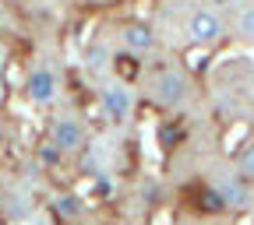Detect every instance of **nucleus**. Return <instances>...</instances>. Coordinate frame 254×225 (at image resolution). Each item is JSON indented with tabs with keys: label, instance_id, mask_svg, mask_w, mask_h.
Returning a JSON list of instances; mask_svg holds the SVG:
<instances>
[{
	"label": "nucleus",
	"instance_id": "nucleus-11",
	"mask_svg": "<svg viewBox=\"0 0 254 225\" xmlns=\"http://www.w3.org/2000/svg\"><path fill=\"white\" fill-rule=\"evenodd\" d=\"M53 215H57V218H78V215H81V201H78L74 194H64V197L53 201Z\"/></svg>",
	"mask_w": 254,
	"mask_h": 225
},
{
	"label": "nucleus",
	"instance_id": "nucleus-12",
	"mask_svg": "<svg viewBox=\"0 0 254 225\" xmlns=\"http://www.w3.org/2000/svg\"><path fill=\"white\" fill-rule=\"evenodd\" d=\"M208 225H230V222H208Z\"/></svg>",
	"mask_w": 254,
	"mask_h": 225
},
{
	"label": "nucleus",
	"instance_id": "nucleus-5",
	"mask_svg": "<svg viewBox=\"0 0 254 225\" xmlns=\"http://www.w3.org/2000/svg\"><path fill=\"white\" fill-rule=\"evenodd\" d=\"M46 134H50L53 151H60V155L81 151V148H85V137H88V134H85V123H81L74 113H57V116H50Z\"/></svg>",
	"mask_w": 254,
	"mask_h": 225
},
{
	"label": "nucleus",
	"instance_id": "nucleus-4",
	"mask_svg": "<svg viewBox=\"0 0 254 225\" xmlns=\"http://www.w3.org/2000/svg\"><path fill=\"white\" fill-rule=\"evenodd\" d=\"M99 113L110 120V123H127L134 113V91L127 81L120 78H106L99 85Z\"/></svg>",
	"mask_w": 254,
	"mask_h": 225
},
{
	"label": "nucleus",
	"instance_id": "nucleus-1",
	"mask_svg": "<svg viewBox=\"0 0 254 225\" xmlns=\"http://www.w3.org/2000/svg\"><path fill=\"white\" fill-rule=\"evenodd\" d=\"M148 95H152L155 106H163L170 113H180V109L190 106V99H194V81H190V74L184 67L166 63V67H159L148 78Z\"/></svg>",
	"mask_w": 254,
	"mask_h": 225
},
{
	"label": "nucleus",
	"instance_id": "nucleus-3",
	"mask_svg": "<svg viewBox=\"0 0 254 225\" xmlns=\"http://www.w3.org/2000/svg\"><path fill=\"white\" fill-rule=\"evenodd\" d=\"M208 190H212V201H215V204L233 208V211H247V208L254 204V186H251L247 180H240L233 169H219V173H212Z\"/></svg>",
	"mask_w": 254,
	"mask_h": 225
},
{
	"label": "nucleus",
	"instance_id": "nucleus-10",
	"mask_svg": "<svg viewBox=\"0 0 254 225\" xmlns=\"http://www.w3.org/2000/svg\"><path fill=\"white\" fill-rule=\"evenodd\" d=\"M233 173L254 186V141H247V144L237 151V158H233Z\"/></svg>",
	"mask_w": 254,
	"mask_h": 225
},
{
	"label": "nucleus",
	"instance_id": "nucleus-9",
	"mask_svg": "<svg viewBox=\"0 0 254 225\" xmlns=\"http://www.w3.org/2000/svg\"><path fill=\"white\" fill-rule=\"evenodd\" d=\"M226 28H233V36L240 43H254V4H237Z\"/></svg>",
	"mask_w": 254,
	"mask_h": 225
},
{
	"label": "nucleus",
	"instance_id": "nucleus-7",
	"mask_svg": "<svg viewBox=\"0 0 254 225\" xmlns=\"http://www.w3.org/2000/svg\"><path fill=\"white\" fill-rule=\"evenodd\" d=\"M25 99L32 106H50L57 99V74L50 63H32L25 78Z\"/></svg>",
	"mask_w": 254,
	"mask_h": 225
},
{
	"label": "nucleus",
	"instance_id": "nucleus-6",
	"mask_svg": "<svg viewBox=\"0 0 254 225\" xmlns=\"http://www.w3.org/2000/svg\"><path fill=\"white\" fill-rule=\"evenodd\" d=\"M117 39H120V46L127 49V53H134V56H148V53H155L159 49V32H155V25L152 21H124L120 25V32H117Z\"/></svg>",
	"mask_w": 254,
	"mask_h": 225
},
{
	"label": "nucleus",
	"instance_id": "nucleus-2",
	"mask_svg": "<svg viewBox=\"0 0 254 225\" xmlns=\"http://www.w3.org/2000/svg\"><path fill=\"white\" fill-rule=\"evenodd\" d=\"M184 36H187L190 46L208 49V46H215V43L226 39V36H230V28H226V18H222L219 7H212V4H198V7H190V11L184 14Z\"/></svg>",
	"mask_w": 254,
	"mask_h": 225
},
{
	"label": "nucleus",
	"instance_id": "nucleus-8",
	"mask_svg": "<svg viewBox=\"0 0 254 225\" xmlns=\"http://www.w3.org/2000/svg\"><path fill=\"white\" fill-rule=\"evenodd\" d=\"M81 67H85V74H92V78H106L110 67H113V49H110V43H88L85 53H81Z\"/></svg>",
	"mask_w": 254,
	"mask_h": 225
}]
</instances>
